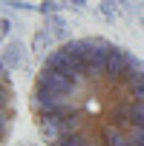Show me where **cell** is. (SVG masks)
<instances>
[{
	"mask_svg": "<svg viewBox=\"0 0 144 146\" xmlns=\"http://www.w3.org/2000/svg\"><path fill=\"white\" fill-rule=\"evenodd\" d=\"M29 115L46 146H144V60L101 35L66 40L38 69Z\"/></svg>",
	"mask_w": 144,
	"mask_h": 146,
	"instance_id": "1",
	"label": "cell"
},
{
	"mask_svg": "<svg viewBox=\"0 0 144 146\" xmlns=\"http://www.w3.org/2000/svg\"><path fill=\"white\" fill-rule=\"evenodd\" d=\"M15 117H17V95H15V83L6 63L0 60V146H6L15 129Z\"/></svg>",
	"mask_w": 144,
	"mask_h": 146,
	"instance_id": "2",
	"label": "cell"
}]
</instances>
